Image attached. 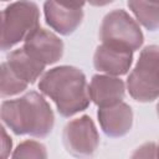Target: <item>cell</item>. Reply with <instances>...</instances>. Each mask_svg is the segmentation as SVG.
<instances>
[{
	"label": "cell",
	"mask_w": 159,
	"mask_h": 159,
	"mask_svg": "<svg viewBox=\"0 0 159 159\" xmlns=\"http://www.w3.org/2000/svg\"><path fill=\"white\" fill-rule=\"evenodd\" d=\"M128 6L145 29L150 31L159 29V2L152 0H128Z\"/></svg>",
	"instance_id": "13"
},
{
	"label": "cell",
	"mask_w": 159,
	"mask_h": 159,
	"mask_svg": "<svg viewBox=\"0 0 159 159\" xmlns=\"http://www.w3.org/2000/svg\"><path fill=\"white\" fill-rule=\"evenodd\" d=\"M89 98L98 107H109L122 102L124 97V83L120 78L96 75L88 86Z\"/></svg>",
	"instance_id": "10"
},
{
	"label": "cell",
	"mask_w": 159,
	"mask_h": 159,
	"mask_svg": "<svg viewBox=\"0 0 159 159\" xmlns=\"http://www.w3.org/2000/svg\"><path fill=\"white\" fill-rule=\"evenodd\" d=\"M46 148L34 140H26L16 148V150L12 153V158H46Z\"/></svg>",
	"instance_id": "15"
},
{
	"label": "cell",
	"mask_w": 159,
	"mask_h": 159,
	"mask_svg": "<svg viewBox=\"0 0 159 159\" xmlns=\"http://www.w3.org/2000/svg\"><path fill=\"white\" fill-rule=\"evenodd\" d=\"M157 113H158V117H159V103H158V106H157Z\"/></svg>",
	"instance_id": "20"
},
{
	"label": "cell",
	"mask_w": 159,
	"mask_h": 159,
	"mask_svg": "<svg viewBox=\"0 0 159 159\" xmlns=\"http://www.w3.org/2000/svg\"><path fill=\"white\" fill-rule=\"evenodd\" d=\"M97 116L102 130L108 137H122L132 128L133 112L127 103L119 102L114 106L99 107Z\"/></svg>",
	"instance_id": "9"
},
{
	"label": "cell",
	"mask_w": 159,
	"mask_h": 159,
	"mask_svg": "<svg viewBox=\"0 0 159 159\" xmlns=\"http://www.w3.org/2000/svg\"><path fill=\"white\" fill-rule=\"evenodd\" d=\"M129 94L138 102H152L159 97V46L142 50L139 60L127 80Z\"/></svg>",
	"instance_id": "3"
},
{
	"label": "cell",
	"mask_w": 159,
	"mask_h": 159,
	"mask_svg": "<svg viewBox=\"0 0 159 159\" xmlns=\"http://www.w3.org/2000/svg\"><path fill=\"white\" fill-rule=\"evenodd\" d=\"M133 60V51L125 47L113 46L108 43L99 45L93 56L94 68L113 76L128 72Z\"/></svg>",
	"instance_id": "8"
},
{
	"label": "cell",
	"mask_w": 159,
	"mask_h": 159,
	"mask_svg": "<svg viewBox=\"0 0 159 159\" xmlns=\"http://www.w3.org/2000/svg\"><path fill=\"white\" fill-rule=\"evenodd\" d=\"M39 17L37 5L30 0H19L5 7L2 11L1 50L6 51L25 40L39 26Z\"/></svg>",
	"instance_id": "4"
},
{
	"label": "cell",
	"mask_w": 159,
	"mask_h": 159,
	"mask_svg": "<svg viewBox=\"0 0 159 159\" xmlns=\"http://www.w3.org/2000/svg\"><path fill=\"white\" fill-rule=\"evenodd\" d=\"M2 1H6V0H2Z\"/></svg>",
	"instance_id": "22"
},
{
	"label": "cell",
	"mask_w": 159,
	"mask_h": 159,
	"mask_svg": "<svg viewBox=\"0 0 159 159\" xmlns=\"http://www.w3.org/2000/svg\"><path fill=\"white\" fill-rule=\"evenodd\" d=\"M157 157H159V144H158V147H157Z\"/></svg>",
	"instance_id": "19"
},
{
	"label": "cell",
	"mask_w": 159,
	"mask_h": 159,
	"mask_svg": "<svg viewBox=\"0 0 159 159\" xmlns=\"http://www.w3.org/2000/svg\"><path fill=\"white\" fill-rule=\"evenodd\" d=\"M6 63L20 78H22L29 84L34 83L40 77L46 66L29 55L24 47L12 51L7 56Z\"/></svg>",
	"instance_id": "12"
},
{
	"label": "cell",
	"mask_w": 159,
	"mask_h": 159,
	"mask_svg": "<svg viewBox=\"0 0 159 159\" xmlns=\"http://www.w3.org/2000/svg\"><path fill=\"white\" fill-rule=\"evenodd\" d=\"M29 83L25 82L22 78H20L6 62H2L1 65V84H0V92L2 97L14 96L17 94L27 88Z\"/></svg>",
	"instance_id": "14"
},
{
	"label": "cell",
	"mask_w": 159,
	"mask_h": 159,
	"mask_svg": "<svg viewBox=\"0 0 159 159\" xmlns=\"http://www.w3.org/2000/svg\"><path fill=\"white\" fill-rule=\"evenodd\" d=\"M87 1L93 6H104V5L111 4L113 0H87Z\"/></svg>",
	"instance_id": "18"
},
{
	"label": "cell",
	"mask_w": 159,
	"mask_h": 159,
	"mask_svg": "<svg viewBox=\"0 0 159 159\" xmlns=\"http://www.w3.org/2000/svg\"><path fill=\"white\" fill-rule=\"evenodd\" d=\"M46 22L61 35L72 34L83 19L82 9L67 7L55 0H46L43 5Z\"/></svg>",
	"instance_id": "11"
},
{
	"label": "cell",
	"mask_w": 159,
	"mask_h": 159,
	"mask_svg": "<svg viewBox=\"0 0 159 159\" xmlns=\"http://www.w3.org/2000/svg\"><path fill=\"white\" fill-rule=\"evenodd\" d=\"M61 5H65L67 7H73V9H82L83 4L86 0H55Z\"/></svg>",
	"instance_id": "17"
},
{
	"label": "cell",
	"mask_w": 159,
	"mask_h": 159,
	"mask_svg": "<svg viewBox=\"0 0 159 159\" xmlns=\"http://www.w3.org/2000/svg\"><path fill=\"white\" fill-rule=\"evenodd\" d=\"M39 88L55 102L58 113L63 117L84 111L91 101L84 73L72 66L50 70L40 80Z\"/></svg>",
	"instance_id": "1"
},
{
	"label": "cell",
	"mask_w": 159,
	"mask_h": 159,
	"mask_svg": "<svg viewBox=\"0 0 159 159\" xmlns=\"http://www.w3.org/2000/svg\"><path fill=\"white\" fill-rule=\"evenodd\" d=\"M62 140L66 150L75 157H91L98 148L99 135L88 116L68 122L63 129Z\"/></svg>",
	"instance_id": "6"
},
{
	"label": "cell",
	"mask_w": 159,
	"mask_h": 159,
	"mask_svg": "<svg viewBox=\"0 0 159 159\" xmlns=\"http://www.w3.org/2000/svg\"><path fill=\"white\" fill-rule=\"evenodd\" d=\"M24 48L43 65H52L62 57L63 42L55 34L37 26L26 36Z\"/></svg>",
	"instance_id": "7"
},
{
	"label": "cell",
	"mask_w": 159,
	"mask_h": 159,
	"mask_svg": "<svg viewBox=\"0 0 159 159\" xmlns=\"http://www.w3.org/2000/svg\"><path fill=\"white\" fill-rule=\"evenodd\" d=\"M152 1H157V2H159V0H152Z\"/></svg>",
	"instance_id": "21"
},
{
	"label": "cell",
	"mask_w": 159,
	"mask_h": 159,
	"mask_svg": "<svg viewBox=\"0 0 159 159\" xmlns=\"http://www.w3.org/2000/svg\"><path fill=\"white\" fill-rule=\"evenodd\" d=\"M1 119L15 134H29L37 138L48 135L55 123L50 104L37 92L2 102Z\"/></svg>",
	"instance_id": "2"
},
{
	"label": "cell",
	"mask_w": 159,
	"mask_h": 159,
	"mask_svg": "<svg viewBox=\"0 0 159 159\" xmlns=\"http://www.w3.org/2000/svg\"><path fill=\"white\" fill-rule=\"evenodd\" d=\"M99 39L103 43L138 50L143 43V34L135 20L124 10H113L107 14L99 27Z\"/></svg>",
	"instance_id": "5"
},
{
	"label": "cell",
	"mask_w": 159,
	"mask_h": 159,
	"mask_svg": "<svg viewBox=\"0 0 159 159\" xmlns=\"http://www.w3.org/2000/svg\"><path fill=\"white\" fill-rule=\"evenodd\" d=\"M1 135H2V139H1V158H6L10 153V149H11V138L6 134V130L4 127H1Z\"/></svg>",
	"instance_id": "16"
}]
</instances>
